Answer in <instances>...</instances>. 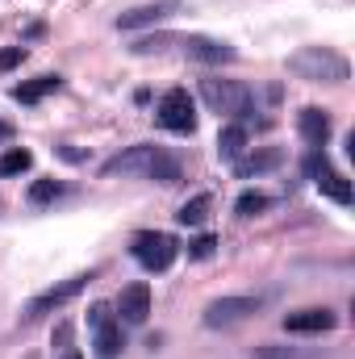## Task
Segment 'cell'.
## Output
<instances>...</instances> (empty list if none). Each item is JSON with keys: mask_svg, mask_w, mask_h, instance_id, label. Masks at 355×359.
Here are the masks:
<instances>
[{"mask_svg": "<svg viewBox=\"0 0 355 359\" xmlns=\"http://www.w3.org/2000/svg\"><path fill=\"white\" fill-rule=\"evenodd\" d=\"M100 172H105V176H142V180H159V184H176L180 180V163L163 151V147L138 142V147L113 155Z\"/></svg>", "mask_w": 355, "mask_h": 359, "instance_id": "6da1fadb", "label": "cell"}, {"mask_svg": "<svg viewBox=\"0 0 355 359\" xmlns=\"http://www.w3.org/2000/svg\"><path fill=\"white\" fill-rule=\"evenodd\" d=\"M288 72L301 76V80H309V84H343L351 76L347 59L335 55V50H326V46H301L297 55H288Z\"/></svg>", "mask_w": 355, "mask_h": 359, "instance_id": "7a4b0ae2", "label": "cell"}, {"mask_svg": "<svg viewBox=\"0 0 355 359\" xmlns=\"http://www.w3.org/2000/svg\"><path fill=\"white\" fill-rule=\"evenodd\" d=\"M201 100L217 117H230V121H243V117L255 113V96H251L247 84H239V80H217V76L201 80Z\"/></svg>", "mask_w": 355, "mask_h": 359, "instance_id": "3957f363", "label": "cell"}, {"mask_svg": "<svg viewBox=\"0 0 355 359\" xmlns=\"http://www.w3.org/2000/svg\"><path fill=\"white\" fill-rule=\"evenodd\" d=\"M176 251H180L176 238L163 234V230H147V234H138L134 247H130V255H134L147 271H168L176 264Z\"/></svg>", "mask_w": 355, "mask_h": 359, "instance_id": "277c9868", "label": "cell"}, {"mask_svg": "<svg viewBox=\"0 0 355 359\" xmlns=\"http://www.w3.org/2000/svg\"><path fill=\"white\" fill-rule=\"evenodd\" d=\"M155 117H159V126L172 130V134H192V130H196V104H192V96H188L184 88L163 92Z\"/></svg>", "mask_w": 355, "mask_h": 359, "instance_id": "5b68a950", "label": "cell"}, {"mask_svg": "<svg viewBox=\"0 0 355 359\" xmlns=\"http://www.w3.org/2000/svg\"><path fill=\"white\" fill-rule=\"evenodd\" d=\"M92 271H84V276H72V280H63V284H55V288H46V292H38L29 305H25V322H38L42 313H55V309H63L67 301H76L84 288H88Z\"/></svg>", "mask_w": 355, "mask_h": 359, "instance_id": "8992f818", "label": "cell"}, {"mask_svg": "<svg viewBox=\"0 0 355 359\" xmlns=\"http://www.w3.org/2000/svg\"><path fill=\"white\" fill-rule=\"evenodd\" d=\"M88 322H92V351H96L100 359H117L121 351H126V334H121V326L109 318L105 305H92Z\"/></svg>", "mask_w": 355, "mask_h": 359, "instance_id": "52a82bcc", "label": "cell"}, {"mask_svg": "<svg viewBox=\"0 0 355 359\" xmlns=\"http://www.w3.org/2000/svg\"><path fill=\"white\" fill-rule=\"evenodd\" d=\"M305 172H309V180L335 201V205H351V184H347V176L343 172H335L330 163H326V155H322V147H314V155L305 159Z\"/></svg>", "mask_w": 355, "mask_h": 359, "instance_id": "ba28073f", "label": "cell"}, {"mask_svg": "<svg viewBox=\"0 0 355 359\" xmlns=\"http://www.w3.org/2000/svg\"><path fill=\"white\" fill-rule=\"evenodd\" d=\"M264 301L260 297H222V301H213L209 309H205V326H234V322H243V318H251L255 309H260Z\"/></svg>", "mask_w": 355, "mask_h": 359, "instance_id": "9c48e42d", "label": "cell"}, {"mask_svg": "<svg viewBox=\"0 0 355 359\" xmlns=\"http://www.w3.org/2000/svg\"><path fill=\"white\" fill-rule=\"evenodd\" d=\"M176 13H184V0H155V4H138V8H130V13H121V17H117V29L159 25V21H168V17H176Z\"/></svg>", "mask_w": 355, "mask_h": 359, "instance_id": "30bf717a", "label": "cell"}, {"mask_svg": "<svg viewBox=\"0 0 355 359\" xmlns=\"http://www.w3.org/2000/svg\"><path fill=\"white\" fill-rule=\"evenodd\" d=\"M184 55L196 59V63H234V46L230 42H213V38H201V34H188L180 38Z\"/></svg>", "mask_w": 355, "mask_h": 359, "instance_id": "8fae6325", "label": "cell"}, {"mask_svg": "<svg viewBox=\"0 0 355 359\" xmlns=\"http://www.w3.org/2000/svg\"><path fill=\"white\" fill-rule=\"evenodd\" d=\"M117 313H121V322H130V326H142L147 322V313H151V288L138 280V284H130V288H121V297H117Z\"/></svg>", "mask_w": 355, "mask_h": 359, "instance_id": "7c38bea8", "label": "cell"}, {"mask_svg": "<svg viewBox=\"0 0 355 359\" xmlns=\"http://www.w3.org/2000/svg\"><path fill=\"white\" fill-rule=\"evenodd\" d=\"M339 318L330 309H301V313H288L284 318V330L288 334H322V330H335Z\"/></svg>", "mask_w": 355, "mask_h": 359, "instance_id": "4fadbf2b", "label": "cell"}, {"mask_svg": "<svg viewBox=\"0 0 355 359\" xmlns=\"http://www.w3.org/2000/svg\"><path fill=\"white\" fill-rule=\"evenodd\" d=\"M297 130H301V138H305L309 147H326V138H330V113L309 104V109H301Z\"/></svg>", "mask_w": 355, "mask_h": 359, "instance_id": "5bb4252c", "label": "cell"}, {"mask_svg": "<svg viewBox=\"0 0 355 359\" xmlns=\"http://www.w3.org/2000/svg\"><path fill=\"white\" fill-rule=\"evenodd\" d=\"M280 163H284V151L280 147H264V151H251V155L234 159V172L243 180H251V176H264L272 168H280Z\"/></svg>", "mask_w": 355, "mask_h": 359, "instance_id": "9a60e30c", "label": "cell"}, {"mask_svg": "<svg viewBox=\"0 0 355 359\" xmlns=\"http://www.w3.org/2000/svg\"><path fill=\"white\" fill-rule=\"evenodd\" d=\"M59 76H38V80H29V84H17L13 88V100H21V104H38L42 96H51V92H59Z\"/></svg>", "mask_w": 355, "mask_h": 359, "instance_id": "2e32d148", "label": "cell"}, {"mask_svg": "<svg viewBox=\"0 0 355 359\" xmlns=\"http://www.w3.org/2000/svg\"><path fill=\"white\" fill-rule=\"evenodd\" d=\"M209 209H213V196H209V192H196L192 201H184V205H180L176 222H180V226H201V222L209 217Z\"/></svg>", "mask_w": 355, "mask_h": 359, "instance_id": "e0dca14e", "label": "cell"}, {"mask_svg": "<svg viewBox=\"0 0 355 359\" xmlns=\"http://www.w3.org/2000/svg\"><path fill=\"white\" fill-rule=\"evenodd\" d=\"M243 147H247V130L243 126H222V134H217V155L222 159H239L243 155Z\"/></svg>", "mask_w": 355, "mask_h": 359, "instance_id": "ac0fdd59", "label": "cell"}, {"mask_svg": "<svg viewBox=\"0 0 355 359\" xmlns=\"http://www.w3.org/2000/svg\"><path fill=\"white\" fill-rule=\"evenodd\" d=\"M34 168V155L25 151V147H8L4 155H0V176H21V172H29Z\"/></svg>", "mask_w": 355, "mask_h": 359, "instance_id": "d6986e66", "label": "cell"}, {"mask_svg": "<svg viewBox=\"0 0 355 359\" xmlns=\"http://www.w3.org/2000/svg\"><path fill=\"white\" fill-rule=\"evenodd\" d=\"M67 192V184H59V180H34L29 184V205H46V201H59Z\"/></svg>", "mask_w": 355, "mask_h": 359, "instance_id": "ffe728a7", "label": "cell"}, {"mask_svg": "<svg viewBox=\"0 0 355 359\" xmlns=\"http://www.w3.org/2000/svg\"><path fill=\"white\" fill-rule=\"evenodd\" d=\"M322 351H301V347H276V343H264L255 347V359H318Z\"/></svg>", "mask_w": 355, "mask_h": 359, "instance_id": "44dd1931", "label": "cell"}, {"mask_svg": "<svg viewBox=\"0 0 355 359\" xmlns=\"http://www.w3.org/2000/svg\"><path fill=\"white\" fill-rule=\"evenodd\" d=\"M267 205H272V201H267L264 192H243V196L234 201V213H239V217H255V213H264Z\"/></svg>", "mask_w": 355, "mask_h": 359, "instance_id": "7402d4cb", "label": "cell"}, {"mask_svg": "<svg viewBox=\"0 0 355 359\" xmlns=\"http://www.w3.org/2000/svg\"><path fill=\"white\" fill-rule=\"evenodd\" d=\"M213 247H217V238H213V234H201V238H192V243H188V255H192V259H209V255H213Z\"/></svg>", "mask_w": 355, "mask_h": 359, "instance_id": "603a6c76", "label": "cell"}, {"mask_svg": "<svg viewBox=\"0 0 355 359\" xmlns=\"http://www.w3.org/2000/svg\"><path fill=\"white\" fill-rule=\"evenodd\" d=\"M17 63H25V46H4L0 50V72H13Z\"/></svg>", "mask_w": 355, "mask_h": 359, "instance_id": "cb8c5ba5", "label": "cell"}, {"mask_svg": "<svg viewBox=\"0 0 355 359\" xmlns=\"http://www.w3.org/2000/svg\"><path fill=\"white\" fill-rule=\"evenodd\" d=\"M67 339H72V326H67V322H63V326H59V330H55V343H67Z\"/></svg>", "mask_w": 355, "mask_h": 359, "instance_id": "d4e9b609", "label": "cell"}, {"mask_svg": "<svg viewBox=\"0 0 355 359\" xmlns=\"http://www.w3.org/2000/svg\"><path fill=\"white\" fill-rule=\"evenodd\" d=\"M8 138H13V126H8V121H0V142H8Z\"/></svg>", "mask_w": 355, "mask_h": 359, "instance_id": "484cf974", "label": "cell"}, {"mask_svg": "<svg viewBox=\"0 0 355 359\" xmlns=\"http://www.w3.org/2000/svg\"><path fill=\"white\" fill-rule=\"evenodd\" d=\"M63 359H84V355H80V351H67V355H63Z\"/></svg>", "mask_w": 355, "mask_h": 359, "instance_id": "4316f807", "label": "cell"}]
</instances>
